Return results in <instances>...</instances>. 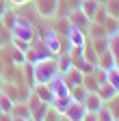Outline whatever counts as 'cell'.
<instances>
[{
	"instance_id": "obj_1",
	"label": "cell",
	"mask_w": 119,
	"mask_h": 121,
	"mask_svg": "<svg viewBox=\"0 0 119 121\" xmlns=\"http://www.w3.org/2000/svg\"><path fill=\"white\" fill-rule=\"evenodd\" d=\"M33 76H35V84H48L52 78L58 76V65H56V58L48 56V58H41L37 63H33Z\"/></svg>"
},
{
	"instance_id": "obj_2",
	"label": "cell",
	"mask_w": 119,
	"mask_h": 121,
	"mask_svg": "<svg viewBox=\"0 0 119 121\" xmlns=\"http://www.w3.org/2000/svg\"><path fill=\"white\" fill-rule=\"evenodd\" d=\"M11 37L13 39H22V41H28V43H33L35 39V26L31 22H24V20H18L15 24H13V28L9 30Z\"/></svg>"
},
{
	"instance_id": "obj_3",
	"label": "cell",
	"mask_w": 119,
	"mask_h": 121,
	"mask_svg": "<svg viewBox=\"0 0 119 121\" xmlns=\"http://www.w3.org/2000/svg\"><path fill=\"white\" fill-rule=\"evenodd\" d=\"M41 43L50 50L52 56H56V54H61V52H63V37L58 35L56 30H50V33H46V35L41 37Z\"/></svg>"
},
{
	"instance_id": "obj_4",
	"label": "cell",
	"mask_w": 119,
	"mask_h": 121,
	"mask_svg": "<svg viewBox=\"0 0 119 121\" xmlns=\"http://www.w3.org/2000/svg\"><path fill=\"white\" fill-rule=\"evenodd\" d=\"M33 2H35V9H37V13L41 15V17L50 20V17L56 15L58 2H61V0H33Z\"/></svg>"
},
{
	"instance_id": "obj_5",
	"label": "cell",
	"mask_w": 119,
	"mask_h": 121,
	"mask_svg": "<svg viewBox=\"0 0 119 121\" xmlns=\"http://www.w3.org/2000/svg\"><path fill=\"white\" fill-rule=\"evenodd\" d=\"M65 17H67L69 26H76V28H80V30H87V26L91 24V20H89V17H87V15H84L78 7H76V9H71V11L65 15Z\"/></svg>"
},
{
	"instance_id": "obj_6",
	"label": "cell",
	"mask_w": 119,
	"mask_h": 121,
	"mask_svg": "<svg viewBox=\"0 0 119 121\" xmlns=\"http://www.w3.org/2000/svg\"><path fill=\"white\" fill-rule=\"evenodd\" d=\"M84 112H87L84 104H82V102H76V99H71V104L65 108L63 117H65V119H69V121H82Z\"/></svg>"
},
{
	"instance_id": "obj_7",
	"label": "cell",
	"mask_w": 119,
	"mask_h": 121,
	"mask_svg": "<svg viewBox=\"0 0 119 121\" xmlns=\"http://www.w3.org/2000/svg\"><path fill=\"white\" fill-rule=\"evenodd\" d=\"M65 39H67V43H69V45L82 48V45L87 43V33H84V30H80V28H76V26H69Z\"/></svg>"
},
{
	"instance_id": "obj_8",
	"label": "cell",
	"mask_w": 119,
	"mask_h": 121,
	"mask_svg": "<svg viewBox=\"0 0 119 121\" xmlns=\"http://www.w3.org/2000/svg\"><path fill=\"white\" fill-rule=\"evenodd\" d=\"M48 84H50V89H52L54 97H65V95H69V86H67V82H65V78H63V73H58L56 78H52Z\"/></svg>"
},
{
	"instance_id": "obj_9",
	"label": "cell",
	"mask_w": 119,
	"mask_h": 121,
	"mask_svg": "<svg viewBox=\"0 0 119 121\" xmlns=\"http://www.w3.org/2000/svg\"><path fill=\"white\" fill-rule=\"evenodd\" d=\"M9 115H11V119H24V121L33 119V117H31V108H28V104H26L24 99L13 102V108H11Z\"/></svg>"
},
{
	"instance_id": "obj_10",
	"label": "cell",
	"mask_w": 119,
	"mask_h": 121,
	"mask_svg": "<svg viewBox=\"0 0 119 121\" xmlns=\"http://www.w3.org/2000/svg\"><path fill=\"white\" fill-rule=\"evenodd\" d=\"M82 104H84V108H87V110H91V112H97V110L102 108V106H104V99H102V97L95 93V91H89Z\"/></svg>"
},
{
	"instance_id": "obj_11",
	"label": "cell",
	"mask_w": 119,
	"mask_h": 121,
	"mask_svg": "<svg viewBox=\"0 0 119 121\" xmlns=\"http://www.w3.org/2000/svg\"><path fill=\"white\" fill-rule=\"evenodd\" d=\"M33 93L39 97V99H43V102H48V104H52V99H54V93H52V89H50V84H35L33 89Z\"/></svg>"
},
{
	"instance_id": "obj_12",
	"label": "cell",
	"mask_w": 119,
	"mask_h": 121,
	"mask_svg": "<svg viewBox=\"0 0 119 121\" xmlns=\"http://www.w3.org/2000/svg\"><path fill=\"white\" fill-rule=\"evenodd\" d=\"M95 65H97V67H102L104 71H108V69L117 67V65H115V58H113V54H110V50H104L102 54H97Z\"/></svg>"
},
{
	"instance_id": "obj_13",
	"label": "cell",
	"mask_w": 119,
	"mask_h": 121,
	"mask_svg": "<svg viewBox=\"0 0 119 121\" xmlns=\"http://www.w3.org/2000/svg\"><path fill=\"white\" fill-rule=\"evenodd\" d=\"M63 78L67 82V86H76V84H82V78H84V73L76 67H71L67 73H63Z\"/></svg>"
},
{
	"instance_id": "obj_14",
	"label": "cell",
	"mask_w": 119,
	"mask_h": 121,
	"mask_svg": "<svg viewBox=\"0 0 119 121\" xmlns=\"http://www.w3.org/2000/svg\"><path fill=\"white\" fill-rule=\"evenodd\" d=\"M95 93H97V95H100L104 102H108V99H113L115 95H119L117 91H115V86H110L108 82H102V84L97 86V91H95Z\"/></svg>"
},
{
	"instance_id": "obj_15",
	"label": "cell",
	"mask_w": 119,
	"mask_h": 121,
	"mask_svg": "<svg viewBox=\"0 0 119 121\" xmlns=\"http://www.w3.org/2000/svg\"><path fill=\"white\" fill-rule=\"evenodd\" d=\"M108 50L115 58V65H119V30L113 35H108Z\"/></svg>"
},
{
	"instance_id": "obj_16",
	"label": "cell",
	"mask_w": 119,
	"mask_h": 121,
	"mask_svg": "<svg viewBox=\"0 0 119 121\" xmlns=\"http://www.w3.org/2000/svg\"><path fill=\"white\" fill-rule=\"evenodd\" d=\"M15 22H18V13H15V11H11V9H7V11L2 13V17H0V24H2L7 30H11Z\"/></svg>"
},
{
	"instance_id": "obj_17",
	"label": "cell",
	"mask_w": 119,
	"mask_h": 121,
	"mask_svg": "<svg viewBox=\"0 0 119 121\" xmlns=\"http://www.w3.org/2000/svg\"><path fill=\"white\" fill-rule=\"evenodd\" d=\"M82 84H84V89H87V91H97V86H100V80H97V76H95L93 71H89V73H84Z\"/></svg>"
},
{
	"instance_id": "obj_18",
	"label": "cell",
	"mask_w": 119,
	"mask_h": 121,
	"mask_svg": "<svg viewBox=\"0 0 119 121\" xmlns=\"http://www.w3.org/2000/svg\"><path fill=\"white\" fill-rule=\"evenodd\" d=\"M89 91L84 89V84H76V86H69V97L76 99V102H84Z\"/></svg>"
},
{
	"instance_id": "obj_19",
	"label": "cell",
	"mask_w": 119,
	"mask_h": 121,
	"mask_svg": "<svg viewBox=\"0 0 119 121\" xmlns=\"http://www.w3.org/2000/svg\"><path fill=\"white\" fill-rule=\"evenodd\" d=\"M56 65H58V73H67L74 67V60H71L69 54H63L61 58H56Z\"/></svg>"
},
{
	"instance_id": "obj_20",
	"label": "cell",
	"mask_w": 119,
	"mask_h": 121,
	"mask_svg": "<svg viewBox=\"0 0 119 121\" xmlns=\"http://www.w3.org/2000/svg\"><path fill=\"white\" fill-rule=\"evenodd\" d=\"M74 60V67H76V69H80L82 73H89V71H93V63H89V60L87 58H82V56H76V58H71Z\"/></svg>"
},
{
	"instance_id": "obj_21",
	"label": "cell",
	"mask_w": 119,
	"mask_h": 121,
	"mask_svg": "<svg viewBox=\"0 0 119 121\" xmlns=\"http://www.w3.org/2000/svg\"><path fill=\"white\" fill-rule=\"evenodd\" d=\"M89 43H91V48L102 54L104 50H108V37H100V39H89Z\"/></svg>"
},
{
	"instance_id": "obj_22",
	"label": "cell",
	"mask_w": 119,
	"mask_h": 121,
	"mask_svg": "<svg viewBox=\"0 0 119 121\" xmlns=\"http://www.w3.org/2000/svg\"><path fill=\"white\" fill-rule=\"evenodd\" d=\"M106 82H108L110 86H115V91L119 93V69H117V67H113V69L106 71Z\"/></svg>"
},
{
	"instance_id": "obj_23",
	"label": "cell",
	"mask_w": 119,
	"mask_h": 121,
	"mask_svg": "<svg viewBox=\"0 0 119 121\" xmlns=\"http://www.w3.org/2000/svg\"><path fill=\"white\" fill-rule=\"evenodd\" d=\"M13 102H15V99H11L7 93H2V91H0V110H2V112H11V108H13Z\"/></svg>"
},
{
	"instance_id": "obj_24",
	"label": "cell",
	"mask_w": 119,
	"mask_h": 121,
	"mask_svg": "<svg viewBox=\"0 0 119 121\" xmlns=\"http://www.w3.org/2000/svg\"><path fill=\"white\" fill-rule=\"evenodd\" d=\"M104 9H106V13L110 17H119V0H106Z\"/></svg>"
},
{
	"instance_id": "obj_25",
	"label": "cell",
	"mask_w": 119,
	"mask_h": 121,
	"mask_svg": "<svg viewBox=\"0 0 119 121\" xmlns=\"http://www.w3.org/2000/svg\"><path fill=\"white\" fill-rule=\"evenodd\" d=\"M104 28H106L108 35L117 33V30H119V22H117V17H110V15H108V17L104 20Z\"/></svg>"
},
{
	"instance_id": "obj_26",
	"label": "cell",
	"mask_w": 119,
	"mask_h": 121,
	"mask_svg": "<svg viewBox=\"0 0 119 121\" xmlns=\"http://www.w3.org/2000/svg\"><path fill=\"white\" fill-rule=\"evenodd\" d=\"M110 119H113V112H110V108H108V106L104 104L102 108L97 110V121H110Z\"/></svg>"
},
{
	"instance_id": "obj_27",
	"label": "cell",
	"mask_w": 119,
	"mask_h": 121,
	"mask_svg": "<svg viewBox=\"0 0 119 121\" xmlns=\"http://www.w3.org/2000/svg\"><path fill=\"white\" fill-rule=\"evenodd\" d=\"M7 2H9L11 7H24V4H28V2H33V0H7Z\"/></svg>"
},
{
	"instance_id": "obj_28",
	"label": "cell",
	"mask_w": 119,
	"mask_h": 121,
	"mask_svg": "<svg viewBox=\"0 0 119 121\" xmlns=\"http://www.w3.org/2000/svg\"><path fill=\"white\" fill-rule=\"evenodd\" d=\"M9 9V2H7V0H0V17H2V13Z\"/></svg>"
},
{
	"instance_id": "obj_29",
	"label": "cell",
	"mask_w": 119,
	"mask_h": 121,
	"mask_svg": "<svg viewBox=\"0 0 119 121\" xmlns=\"http://www.w3.org/2000/svg\"><path fill=\"white\" fill-rule=\"evenodd\" d=\"M2 84H4V76L0 73V91H2Z\"/></svg>"
},
{
	"instance_id": "obj_30",
	"label": "cell",
	"mask_w": 119,
	"mask_h": 121,
	"mask_svg": "<svg viewBox=\"0 0 119 121\" xmlns=\"http://www.w3.org/2000/svg\"><path fill=\"white\" fill-rule=\"evenodd\" d=\"M97 2H100V4H104V2H106V0H97Z\"/></svg>"
},
{
	"instance_id": "obj_31",
	"label": "cell",
	"mask_w": 119,
	"mask_h": 121,
	"mask_svg": "<svg viewBox=\"0 0 119 121\" xmlns=\"http://www.w3.org/2000/svg\"><path fill=\"white\" fill-rule=\"evenodd\" d=\"M117 22H119V17H117Z\"/></svg>"
}]
</instances>
